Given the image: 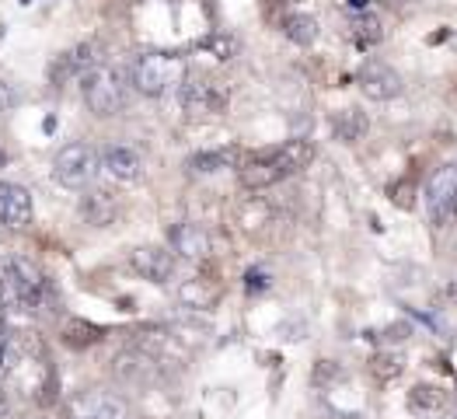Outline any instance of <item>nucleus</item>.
<instances>
[{
	"label": "nucleus",
	"mask_w": 457,
	"mask_h": 419,
	"mask_svg": "<svg viewBox=\"0 0 457 419\" xmlns=\"http://www.w3.org/2000/svg\"><path fill=\"white\" fill-rule=\"evenodd\" d=\"M345 11H353V14H367L370 11V0H343Z\"/></svg>",
	"instance_id": "obj_32"
},
{
	"label": "nucleus",
	"mask_w": 457,
	"mask_h": 419,
	"mask_svg": "<svg viewBox=\"0 0 457 419\" xmlns=\"http://www.w3.org/2000/svg\"><path fill=\"white\" fill-rule=\"evenodd\" d=\"M32 224V196L25 186L0 179V228L25 230Z\"/></svg>",
	"instance_id": "obj_13"
},
{
	"label": "nucleus",
	"mask_w": 457,
	"mask_h": 419,
	"mask_svg": "<svg viewBox=\"0 0 457 419\" xmlns=\"http://www.w3.org/2000/svg\"><path fill=\"white\" fill-rule=\"evenodd\" d=\"M426 214L433 228H447L457 221V164H440L426 182Z\"/></svg>",
	"instance_id": "obj_5"
},
{
	"label": "nucleus",
	"mask_w": 457,
	"mask_h": 419,
	"mask_svg": "<svg viewBox=\"0 0 457 419\" xmlns=\"http://www.w3.org/2000/svg\"><path fill=\"white\" fill-rule=\"evenodd\" d=\"M343 371L336 367V360H318V371H314V381H328V378H339Z\"/></svg>",
	"instance_id": "obj_29"
},
{
	"label": "nucleus",
	"mask_w": 457,
	"mask_h": 419,
	"mask_svg": "<svg viewBox=\"0 0 457 419\" xmlns=\"http://www.w3.org/2000/svg\"><path fill=\"white\" fill-rule=\"evenodd\" d=\"M98 63H105V53H102V42H80V46H74L71 53H63L53 67H49V80L56 84V88H63L67 80H80V77L87 74V71H95Z\"/></svg>",
	"instance_id": "obj_8"
},
{
	"label": "nucleus",
	"mask_w": 457,
	"mask_h": 419,
	"mask_svg": "<svg viewBox=\"0 0 457 419\" xmlns=\"http://www.w3.org/2000/svg\"><path fill=\"white\" fill-rule=\"evenodd\" d=\"M25 4H32V0H25Z\"/></svg>",
	"instance_id": "obj_38"
},
{
	"label": "nucleus",
	"mask_w": 457,
	"mask_h": 419,
	"mask_svg": "<svg viewBox=\"0 0 457 419\" xmlns=\"http://www.w3.org/2000/svg\"><path fill=\"white\" fill-rule=\"evenodd\" d=\"M98 168L112 182H122V186H137L144 179V157L126 144H109L105 151H98Z\"/></svg>",
	"instance_id": "obj_11"
},
{
	"label": "nucleus",
	"mask_w": 457,
	"mask_h": 419,
	"mask_svg": "<svg viewBox=\"0 0 457 419\" xmlns=\"http://www.w3.org/2000/svg\"><path fill=\"white\" fill-rule=\"evenodd\" d=\"M199 49L213 53L217 60H230V56L237 53V38H234V36H224V32H213L210 38H203V42H199Z\"/></svg>",
	"instance_id": "obj_27"
},
{
	"label": "nucleus",
	"mask_w": 457,
	"mask_h": 419,
	"mask_svg": "<svg viewBox=\"0 0 457 419\" xmlns=\"http://www.w3.org/2000/svg\"><path fill=\"white\" fill-rule=\"evenodd\" d=\"M129 88H137L147 98H161L171 88H179L186 80V60L179 53H164V49H144L133 56L129 63Z\"/></svg>",
	"instance_id": "obj_2"
},
{
	"label": "nucleus",
	"mask_w": 457,
	"mask_h": 419,
	"mask_svg": "<svg viewBox=\"0 0 457 419\" xmlns=\"http://www.w3.org/2000/svg\"><path fill=\"white\" fill-rule=\"evenodd\" d=\"M98 147L87 140H74L67 147H60L56 161H53V179L63 189H87L91 179L98 175Z\"/></svg>",
	"instance_id": "obj_4"
},
{
	"label": "nucleus",
	"mask_w": 457,
	"mask_h": 419,
	"mask_svg": "<svg viewBox=\"0 0 457 419\" xmlns=\"http://www.w3.org/2000/svg\"><path fill=\"white\" fill-rule=\"evenodd\" d=\"M46 272L29 256H4L0 259V297L7 307L18 311H36L46 301Z\"/></svg>",
	"instance_id": "obj_1"
},
{
	"label": "nucleus",
	"mask_w": 457,
	"mask_h": 419,
	"mask_svg": "<svg viewBox=\"0 0 457 419\" xmlns=\"http://www.w3.org/2000/svg\"><path fill=\"white\" fill-rule=\"evenodd\" d=\"M168 252L175 259H186V263H203L210 259L213 252V241H210V230L203 224H192V221H179L168 228Z\"/></svg>",
	"instance_id": "obj_9"
},
{
	"label": "nucleus",
	"mask_w": 457,
	"mask_h": 419,
	"mask_svg": "<svg viewBox=\"0 0 457 419\" xmlns=\"http://www.w3.org/2000/svg\"><path fill=\"white\" fill-rule=\"evenodd\" d=\"M112 371L122 378V381H151L154 371H157V356L147 353L144 346H133V349H122L119 356L112 360Z\"/></svg>",
	"instance_id": "obj_15"
},
{
	"label": "nucleus",
	"mask_w": 457,
	"mask_h": 419,
	"mask_svg": "<svg viewBox=\"0 0 457 419\" xmlns=\"http://www.w3.org/2000/svg\"><path fill=\"white\" fill-rule=\"evenodd\" d=\"M18 102H21L18 88H14V84H7V80H0V113H11Z\"/></svg>",
	"instance_id": "obj_28"
},
{
	"label": "nucleus",
	"mask_w": 457,
	"mask_h": 419,
	"mask_svg": "<svg viewBox=\"0 0 457 419\" xmlns=\"http://www.w3.org/2000/svg\"><path fill=\"white\" fill-rule=\"evenodd\" d=\"M129 269L140 280L161 287V283H168L175 276V256L168 248H161V245H140V248L129 252Z\"/></svg>",
	"instance_id": "obj_12"
},
{
	"label": "nucleus",
	"mask_w": 457,
	"mask_h": 419,
	"mask_svg": "<svg viewBox=\"0 0 457 419\" xmlns=\"http://www.w3.org/2000/svg\"><path fill=\"white\" fill-rule=\"evenodd\" d=\"M14 364H18V332L0 329V381L11 378Z\"/></svg>",
	"instance_id": "obj_26"
},
{
	"label": "nucleus",
	"mask_w": 457,
	"mask_h": 419,
	"mask_svg": "<svg viewBox=\"0 0 457 419\" xmlns=\"http://www.w3.org/2000/svg\"><path fill=\"white\" fill-rule=\"evenodd\" d=\"M4 164H7V154L0 151V168H4Z\"/></svg>",
	"instance_id": "obj_36"
},
{
	"label": "nucleus",
	"mask_w": 457,
	"mask_h": 419,
	"mask_svg": "<svg viewBox=\"0 0 457 419\" xmlns=\"http://www.w3.org/2000/svg\"><path fill=\"white\" fill-rule=\"evenodd\" d=\"M245 280H248L245 287H248L252 294H255V290H266L269 287V276L262 272V269H248V276H245Z\"/></svg>",
	"instance_id": "obj_30"
},
{
	"label": "nucleus",
	"mask_w": 457,
	"mask_h": 419,
	"mask_svg": "<svg viewBox=\"0 0 457 419\" xmlns=\"http://www.w3.org/2000/svg\"><path fill=\"white\" fill-rule=\"evenodd\" d=\"M220 297V287L210 280V276H192L179 287V301L186 307H195V311H210Z\"/></svg>",
	"instance_id": "obj_19"
},
{
	"label": "nucleus",
	"mask_w": 457,
	"mask_h": 419,
	"mask_svg": "<svg viewBox=\"0 0 457 419\" xmlns=\"http://www.w3.org/2000/svg\"><path fill=\"white\" fill-rule=\"evenodd\" d=\"M80 95L87 102V109L102 119L122 113L126 98H129V74L115 63H98L95 71L80 77Z\"/></svg>",
	"instance_id": "obj_3"
},
{
	"label": "nucleus",
	"mask_w": 457,
	"mask_h": 419,
	"mask_svg": "<svg viewBox=\"0 0 457 419\" xmlns=\"http://www.w3.org/2000/svg\"><path fill=\"white\" fill-rule=\"evenodd\" d=\"M283 179H287V172L279 168V161H276L272 151L248 154V157L237 164V182H241V189H248V192L272 189V186H279Z\"/></svg>",
	"instance_id": "obj_10"
},
{
	"label": "nucleus",
	"mask_w": 457,
	"mask_h": 419,
	"mask_svg": "<svg viewBox=\"0 0 457 419\" xmlns=\"http://www.w3.org/2000/svg\"><path fill=\"white\" fill-rule=\"evenodd\" d=\"M391 199L398 206H412V182L409 186H391Z\"/></svg>",
	"instance_id": "obj_31"
},
{
	"label": "nucleus",
	"mask_w": 457,
	"mask_h": 419,
	"mask_svg": "<svg viewBox=\"0 0 457 419\" xmlns=\"http://www.w3.org/2000/svg\"><path fill=\"white\" fill-rule=\"evenodd\" d=\"M356 80H360V91L374 102H391V98L402 95V74L391 63H381V60H370Z\"/></svg>",
	"instance_id": "obj_14"
},
{
	"label": "nucleus",
	"mask_w": 457,
	"mask_h": 419,
	"mask_svg": "<svg viewBox=\"0 0 457 419\" xmlns=\"http://www.w3.org/2000/svg\"><path fill=\"white\" fill-rule=\"evenodd\" d=\"M283 32H287L290 42H297V46H314L318 42V21L311 14H290L283 21Z\"/></svg>",
	"instance_id": "obj_24"
},
{
	"label": "nucleus",
	"mask_w": 457,
	"mask_h": 419,
	"mask_svg": "<svg viewBox=\"0 0 457 419\" xmlns=\"http://www.w3.org/2000/svg\"><path fill=\"white\" fill-rule=\"evenodd\" d=\"M409 409H412L416 416L433 419L451 409V395H447V388H440V384H416V388L409 391Z\"/></svg>",
	"instance_id": "obj_17"
},
{
	"label": "nucleus",
	"mask_w": 457,
	"mask_h": 419,
	"mask_svg": "<svg viewBox=\"0 0 457 419\" xmlns=\"http://www.w3.org/2000/svg\"><path fill=\"white\" fill-rule=\"evenodd\" d=\"M367 130H370V119L363 109H343V113L332 115V133L343 144H360L367 137Z\"/></svg>",
	"instance_id": "obj_21"
},
{
	"label": "nucleus",
	"mask_w": 457,
	"mask_h": 419,
	"mask_svg": "<svg viewBox=\"0 0 457 419\" xmlns=\"http://www.w3.org/2000/svg\"><path fill=\"white\" fill-rule=\"evenodd\" d=\"M0 419H11V395L4 384H0Z\"/></svg>",
	"instance_id": "obj_33"
},
{
	"label": "nucleus",
	"mask_w": 457,
	"mask_h": 419,
	"mask_svg": "<svg viewBox=\"0 0 457 419\" xmlns=\"http://www.w3.org/2000/svg\"><path fill=\"white\" fill-rule=\"evenodd\" d=\"M353 42L360 46V49H370V46H378L384 38V29H381V21L367 11V14H353Z\"/></svg>",
	"instance_id": "obj_23"
},
{
	"label": "nucleus",
	"mask_w": 457,
	"mask_h": 419,
	"mask_svg": "<svg viewBox=\"0 0 457 419\" xmlns=\"http://www.w3.org/2000/svg\"><path fill=\"white\" fill-rule=\"evenodd\" d=\"M67 416L71 419H129L126 398H119L112 391H77L67 402Z\"/></svg>",
	"instance_id": "obj_7"
},
{
	"label": "nucleus",
	"mask_w": 457,
	"mask_h": 419,
	"mask_svg": "<svg viewBox=\"0 0 457 419\" xmlns=\"http://www.w3.org/2000/svg\"><path fill=\"white\" fill-rule=\"evenodd\" d=\"M179 102L189 115H224L230 105L228 84L210 77H186L179 84Z\"/></svg>",
	"instance_id": "obj_6"
},
{
	"label": "nucleus",
	"mask_w": 457,
	"mask_h": 419,
	"mask_svg": "<svg viewBox=\"0 0 457 419\" xmlns=\"http://www.w3.org/2000/svg\"><path fill=\"white\" fill-rule=\"evenodd\" d=\"M80 217L91 224V228H109L115 217H119V199L109 189H95L87 196H80Z\"/></svg>",
	"instance_id": "obj_16"
},
{
	"label": "nucleus",
	"mask_w": 457,
	"mask_h": 419,
	"mask_svg": "<svg viewBox=\"0 0 457 419\" xmlns=\"http://www.w3.org/2000/svg\"><path fill=\"white\" fill-rule=\"evenodd\" d=\"M444 294H447L451 301H457V272H454V276H451V280H447V287H444Z\"/></svg>",
	"instance_id": "obj_34"
},
{
	"label": "nucleus",
	"mask_w": 457,
	"mask_h": 419,
	"mask_svg": "<svg viewBox=\"0 0 457 419\" xmlns=\"http://www.w3.org/2000/svg\"><path fill=\"white\" fill-rule=\"evenodd\" d=\"M4 314H7V305H4V297H0V325H4Z\"/></svg>",
	"instance_id": "obj_35"
},
{
	"label": "nucleus",
	"mask_w": 457,
	"mask_h": 419,
	"mask_svg": "<svg viewBox=\"0 0 457 419\" xmlns=\"http://www.w3.org/2000/svg\"><path fill=\"white\" fill-rule=\"evenodd\" d=\"M272 154H276L279 168H283V172H287V179H290V175L304 172L307 164L314 161V144H311V140H287V144L272 147Z\"/></svg>",
	"instance_id": "obj_22"
},
{
	"label": "nucleus",
	"mask_w": 457,
	"mask_h": 419,
	"mask_svg": "<svg viewBox=\"0 0 457 419\" xmlns=\"http://www.w3.org/2000/svg\"><path fill=\"white\" fill-rule=\"evenodd\" d=\"M105 339V329L95 325V322H84V318H67L60 325V343L71 346V349H87V346H98Z\"/></svg>",
	"instance_id": "obj_20"
},
{
	"label": "nucleus",
	"mask_w": 457,
	"mask_h": 419,
	"mask_svg": "<svg viewBox=\"0 0 457 419\" xmlns=\"http://www.w3.org/2000/svg\"><path fill=\"white\" fill-rule=\"evenodd\" d=\"M402 374V360L395 353H374L370 356V378L381 384H391L395 378Z\"/></svg>",
	"instance_id": "obj_25"
},
{
	"label": "nucleus",
	"mask_w": 457,
	"mask_h": 419,
	"mask_svg": "<svg viewBox=\"0 0 457 419\" xmlns=\"http://www.w3.org/2000/svg\"><path fill=\"white\" fill-rule=\"evenodd\" d=\"M245 161L241 147H217V151H199L189 157V172L195 175H213V172H224V168H237Z\"/></svg>",
	"instance_id": "obj_18"
},
{
	"label": "nucleus",
	"mask_w": 457,
	"mask_h": 419,
	"mask_svg": "<svg viewBox=\"0 0 457 419\" xmlns=\"http://www.w3.org/2000/svg\"><path fill=\"white\" fill-rule=\"evenodd\" d=\"M451 98H454V105H457V80H454V91H451Z\"/></svg>",
	"instance_id": "obj_37"
}]
</instances>
